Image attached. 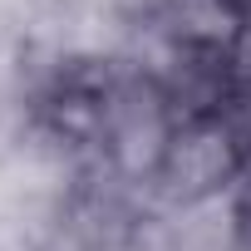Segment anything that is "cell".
<instances>
[{
	"label": "cell",
	"instance_id": "obj_5",
	"mask_svg": "<svg viewBox=\"0 0 251 251\" xmlns=\"http://www.w3.org/2000/svg\"><path fill=\"white\" fill-rule=\"evenodd\" d=\"M128 20L133 30L163 40H197V45H226L236 30V10L226 0H138Z\"/></svg>",
	"mask_w": 251,
	"mask_h": 251
},
{
	"label": "cell",
	"instance_id": "obj_7",
	"mask_svg": "<svg viewBox=\"0 0 251 251\" xmlns=\"http://www.w3.org/2000/svg\"><path fill=\"white\" fill-rule=\"evenodd\" d=\"M231 118H236V128H241L246 148H251V89H241V94H236V108H231Z\"/></svg>",
	"mask_w": 251,
	"mask_h": 251
},
{
	"label": "cell",
	"instance_id": "obj_10",
	"mask_svg": "<svg viewBox=\"0 0 251 251\" xmlns=\"http://www.w3.org/2000/svg\"><path fill=\"white\" fill-rule=\"evenodd\" d=\"M113 251H133V246H128V241H123V246H113Z\"/></svg>",
	"mask_w": 251,
	"mask_h": 251
},
{
	"label": "cell",
	"instance_id": "obj_2",
	"mask_svg": "<svg viewBox=\"0 0 251 251\" xmlns=\"http://www.w3.org/2000/svg\"><path fill=\"white\" fill-rule=\"evenodd\" d=\"M251 173V148L231 113L182 118L163 153L158 177L143 192V207H197L231 197Z\"/></svg>",
	"mask_w": 251,
	"mask_h": 251
},
{
	"label": "cell",
	"instance_id": "obj_6",
	"mask_svg": "<svg viewBox=\"0 0 251 251\" xmlns=\"http://www.w3.org/2000/svg\"><path fill=\"white\" fill-rule=\"evenodd\" d=\"M226 59H231V74H236V94L251 89V15L236 20V30L226 40Z\"/></svg>",
	"mask_w": 251,
	"mask_h": 251
},
{
	"label": "cell",
	"instance_id": "obj_9",
	"mask_svg": "<svg viewBox=\"0 0 251 251\" xmlns=\"http://www.w3.org/2000/svg\"><path fill=\"white\" fill-rule=\"evenodd\" d=\"M226 5L236 10V20H241V15H251V0H226Z\"/></svg>",
	"mask_w": 251,
	"mask_h": 251
},
{
	"label": "cell",
	"instance_id": "obj_8",
	"mask_svg": "<svg viewBox=\"0 0 251 251\" xmlns=\"http://www.w3.org/2000/svg\"><path fill=\"white\" fill-rule=\"evenodd\" d=\"M0 251H40L25 231H10V226H0Z\"/></svg>",
	"mask_w": 251,
	"mask_h": 251
},
{
	"label": "cell",
	"instance_id": "obj_1",
	"mask_svg": "<svg viewBox=\"0 0 251 251\" xmlns=\"http://www.w3.org/2000/svg\"><path fill=\"white\" fill-rule=\"evenodd\" d=\"M177 113L168 94L153 84L143 64L123 54L108 79H103V108H99V138H94V163L128 192H148V182L163 168V153L177 133Z\"/></svg>",
	"mask_w": 251,
	"mask_h": 251
},
{
	"label": "cell",
	"instance_id": "obj_3",
	"mask_svg": "<svg viewBox=\"0 0 251 251\" xmlns=\"http://www.w3.org/2000/svg\"><path fill=\"white\" fill-rule=\"evenodd\" d=\"M128 59L153 74V84L168 94L177 118H212L236 108V74L226 59V45H197V40H163L148 30H133Z\"/></svg>",
	"mask_w": 251,
	"mask_h": 251
},
{
	"label": "cell",
	"instance_id": "obj_4",
	"mask_svg": "<svg viewBox=\"0 0 251 251\" xmlns=\"http://www.w3.org/2000/svg\"><path fill=\"white\" fill-rule=\"evenodd\" d=\"M236 192L197 207H143L133 222V251H241Z\"/></svg>",
	"mask_w": 251,
	"mask_h": 251
}]
</instances>
